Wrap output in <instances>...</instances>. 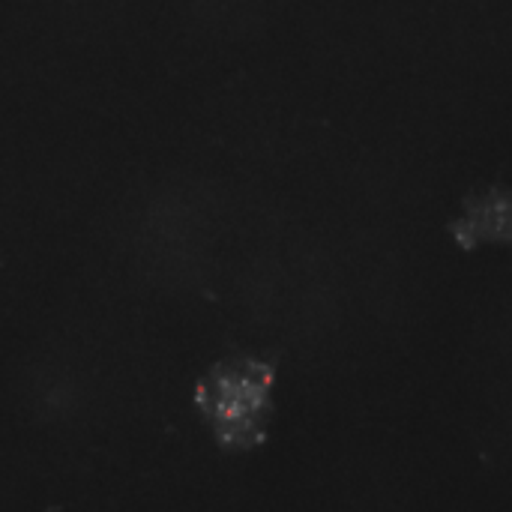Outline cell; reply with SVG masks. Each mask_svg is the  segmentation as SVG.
Instances as JSON below:
<instances>
[{
    "label": "cell",
    "instance_id": "6da1fadb",
    "mask_svg": "<svg viewBox=\"0 0 512 512\" xmlns=\"http://www.w3.org/2000/svg\"><path fill=\"white\" fill-rule=\"evenodd\" d=\"M201 399H210V417L216 420L225 441H246L267 402V372L261 366H234L213 375V390H204Z\"/></svg>",
    "mask_w": 512,
    "mask_h": 512
},
{
    "label": "cell",
    "instance_id": "7a4b0ae2",
    "mask_svg": "<svg viewBox=\"0 0 512 512\" xmlns=\"http://www.w3.org/2000/svg\"><path fill=\"white\" fill-rule=\"evenodd\" d=\"M471 231H483L486 237H510L512 240V201H489L474 207Z\"/></svg>",
    "mask_w": 512,
    "mask_h": 512
}]
</instances>
